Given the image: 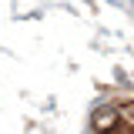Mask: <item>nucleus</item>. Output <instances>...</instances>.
Returning <instances> with one entry per match:
<instances>
[{"instance_id":"nucleus-1","label":"nucleus","mask_w":134,"mask_h":134,"mask_svg":"<svg viewBox=\"0 0 134 134\" xmlns=\"http://www.w3.org/2000/svg\"><path fill=\"white\" fill-rule=\"evenodd\" d=\"M97 134H134V127L127 124V121H124V117H117L111 127H104V131H97Z\"/></svg>"}]
</instances>
